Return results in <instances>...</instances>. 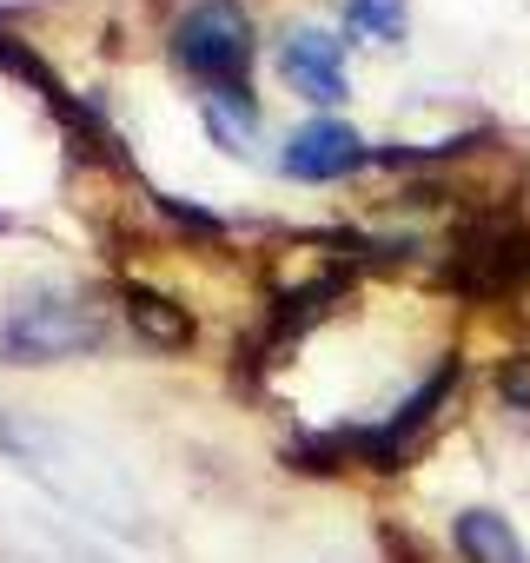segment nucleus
Instances as JSON below:
<instances>
[{"label": "nucleus", "instance_id": "obj_1", "mask_svg": "<svg viewBox=\"0 0 530 563\" xmlns=\"http://www.w3.org/2000/svg\"><path fill=\"white\" fill-rule=\"evenodd\" d=\"M0 451L21 457V471L34 484H47L67 510L93 517V523H120V530H140V490L126 484V471L93 451L87 438L60 431V424H41V418H21V411H0Z\"/></svg>", "mask_w": 530, "mask_h": 563}, {"label": "nucleus", "instance_id": "obj_2", "mask_svg": "<svg viewBox=\"0 0 530 563\" xmlns=\"http://www.w3.org/2000/svg\"><path fill=\"white\" fill-rule=\"evenodd\" d=\"M100 339H107V319L80 292H27L8 312V325H0V352H8L14 365L87 358V352H100Z\"/></svg>", "mask_w": 530, "mask_h": 563}, {"label": "nucleus", "instance_id": "obj_3", "mask_svg": "<svg viewBox=\"0 0 530 563\" xmlns=\"http://www.w3.org/2000/svg\"><path fill=\"white\" fill-rule=\"evenodd\" d=\"M252 54H258V41H252V14L239 0H199L173 27V60L192 80H206L212 93H245Z\"/></svg>", "mask_w": 530, "mask_h": 563}, {"label": "nucleus", "instance_id": "obj_4", "mask_svg": "<svg viewBox=\"0 0 530 563\" xmlns=\"http://www.w3.org/2000/svg\"><path fill=\"white\" fill-rule=\"evenodd\" d=\"M365 159H372V153H365V140H358L345 120H312V126H299L292 146H286V173H292V179H312V186L345 179V173H358Z\"/></svg>", "mask_w": 530, "mask_h": 563}, {"label": "nucleus", "instance_id": "obj_5", "mask_svg": "<svg viewBox=\"0 0 530 563\" xmlns=\"http://www.w3.org/2000/svg\"><path fill=\"white\" fill-rule=\"evenodd\" d=\"M279 67L306 100H319V107L345 100V54H339V41L325 27H292L286 47H279Z\"/></svg>", "mask_w": 530, "mask_h": 563}, {"label": "nucleus", "instance_id": "obj_6", "mask_svg": "<svg viewBox=\"0 0 530 563\" xmlns=\"http://www.w3.org/2000/svg\"><path fill=\"white\" fill-rule=\"evenodd\" d=\"M126 325L146 339V345H159V352H186L192 345V312L179 306V299H166V292H153V286H126Z\"/></svg>", "mask_w": 530, "mask_h": 563}, {"label": "nucleus", "instance_id": "obj_7", "mask_svg": "<svg viewBox=\"0 0 530 563\" xmlns=\"http://www.w3.org/2000/svg\"><path fill=\"white\" fill-rule=\"evenodd\" d=\"M457 550H464V563H530L517 530L497 510H464L457 517Z\"/></svg>", "mask_w": 530, "mask_h": 563}, {"label": "nucleus", "instance_id": "obj_8", "mask_svg": "<svg viewBox=\"0 0 530 563\" xmlns=\"http://www.w3.org/2000/svg\"><path fill=\"white\" fill-rule=\"evenodd\" d=\"M345 27L391 47V41H405V0H345Z\"/></svg>", "mask_w": 530, "mask_h": 563}, {"label": "nucleus", "instance_id": "obj_9", "mask_svg": "<svg viewBox=\"0 0 530 563\" xmlns=\"http://www.w3.org/2000/svg\"><path fill=\"white\" fill-rule=\"evenodd\" d=\"M504 398L530 405V365H504Z\"/></svg>", "mask_w": 530, "mask_h": 563}]
</instances>
